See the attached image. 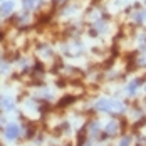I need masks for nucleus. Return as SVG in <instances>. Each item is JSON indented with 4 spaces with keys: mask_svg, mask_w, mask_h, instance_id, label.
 Listing matches in <instances>:
<instances>
[{
    "mask_svg": "<svg viewBox=\"0 0 146 146\" xmlns=\"http://www.w3.org/2000/svg\"><path fill=\"white\" fill-rule=\"evenodd\" d=\"M94 109L98 113H104L113 117H117L126 111V104L117 99H99L94 102Z\"/></svg>",
    "mask_w": 146,
    "mask_h": 146,
    "instance_id": "nucleus-1",
    "label": "nucleus"
},
{
    "mask_svg": "<svg viewBox=\"0 0 146 146\" xmlns=\"http://www.w3.org/2000/svg\"><path fill=\"white\" fill-rule=\"evenodd\" d=\"M102 133L104 134H108L109 136V139L111 138H119L121 134H123V119H117V117H113V119H109L104 126H102Z\"/></svg>",
    "mask_w": 146,
    "mask_h": 146,
    "instance_id": "nucleus-2",
    "label": "nucleus"
},
{
    "mask_svg": "<svg viewBox=\"0 0 146 146\" xmlns=\"http://www.w3.org/2000/svg\"><path fill=\"white\" fill-rule=\"evenodd\" d=\"M20 133H22L20 131V126L17 123H9L5 126V129H3V138L7 141H15V139H19Z\"/></svg>",
    "mask_w": 146,
    "mask_h": 146,
    "instance_id": "nucleus-3",
    "label": "nucleus"
},
{
    "mask_svg": "<svg viewBox=\"0 0 146 146\" xmlns=\"http://www.w3.org/2000/svg\"><path fill=\"white\" fill-rule=\"evenodd\" d=\"M134 141H136V136L131 134V133H128V131H124L117 138L116 146H134Z\"/></svg>",
    "mask_w": 146,
    "mask_h": 146,
    "instance_id": "nucleus-4",
    "label": "nucleus"
},
{
    "mask_svg": "<svg viewBox=\"0 0 146 146\" xmlns=\"http://www.w3.org/2000/svg\"><path fill=\"white\" fill-rule=\"evenodd\" d=\"M145 82H146V79H143V77H138V79L131 81V82L128 84V94H129V96H134V94H136V91L141 88Z\"/></svg>",
    "mask_w": 146,
    "mask_h": 146,
    "instance_id": "nucleus-5",
    "label": "nucleus"
},
{
    "mask_svg": "<svg viewBox=\"0 0 146 146\" xmlns=\"http://www.w3.org/2000/svg\"><path fill=\"white\" fill-rule=\"evenodd\" d=\"M0 108L5 111H12L15 108V101L10 96H0Z\"/></svg>",
    "mask_w": 146,
    "mask_h": 146,
    "instance_id": "nucleus-6",
    "label": "nucleus"
},
{
    "mask_svg": "<svg viewBox=\"0 0 146 146\" xmlns=\"http://www.w3.org/2000/svg\"><path fill=\"white\" fill-rule=\"evenodd\" d=\"M12 10H14V2H3L0 5V14L2 15H9Z\"/></svg>",
    "mask_w": 146,
    "mask_h": 146,
    "instance_id": "nucleus-7",
    "label": "nucleus"
},
{
    "mask_svg": "<svg viewBox=\"0 0 146 146\" xmlns=\"http://www.w3.org/2000/svg\"><path fill=\"white\" fill-rule=\"evenodd\" d=\"M39 2L40 0H24V5H25V9H34Z\"/></svg>",
    "mask_w": 146,
    "mask_h": 146,
    "instance_id": "nucleus-8",
    "label": "nucleus"
},
{
    "mask_svg": "<svg viewBox=\"0 0 146 146\" xmlns=\"http://www.w3.org/2000/svg\"><path fill=\"white\" fill-rule=\"evenodd\" d=\"M145 20H146V12H145Z\"/></svg>",
    "mask_w": 146,
    "mask_h": 146,
    "instance_id": "nucleus-9",
    "label": "nucleus"
},
{
    "mask_svg": "<svg viewBox=\"0 0 146 146\" xmlns=\"http://www.w3.org/2000/svg\"><path fill=\"white\" fill-rule=\"evenodd\" d=\"M2 37H3V35H2V34H0V39H2Z\"/></svg>",
    "mask_w": 146,
    "mask_h": 146,
    "instance_id": "nucleus-10",
    "label": "nucleus"
}]
</instances>
